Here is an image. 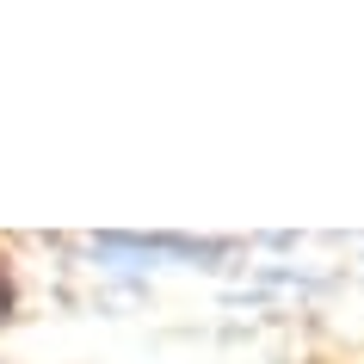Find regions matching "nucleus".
Here are the masks:
<instances>
[{"label": "nucleus", "instance_id": "f257e3e1", "mask_svg": "<svg viewBox=\"0 0 364 364\" xmlns=\"http://www.w3.org/2000/svg\"><path fill=\"white\" fill-rule=\"evenodd\" d=\"M6 303H13V290H6V278H0V315H6Z\"/></svg>", "mask_w": 364, "mask_h": 364}]
</instances>
